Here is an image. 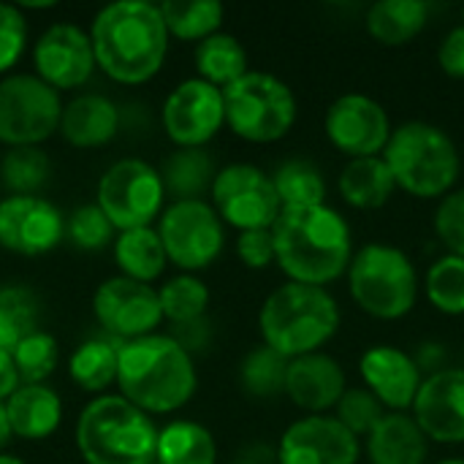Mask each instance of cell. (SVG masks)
<instances>
[{"mask_svg":"<svg viewBox=\"0 0 464 464\" xmlns=\"http://www.w3.org/2000/svg\"><path fill=\"white\" fill-rule=\"evenodd\" d=\"M158 464H215L218 446L207 427L196 421H171L158 432Z\"/></svg>","mask_w":464,"mask_h":464,"instance_id":"28","label":"cell"},{"mask_svg":"<svg viewBox=\"0 0 464 464\" xmlns=\"http://www.w3.org/2000/svg\"><path fill=\"white\" fill-rule=\"evenodd\" d=\"M163 198L166 188L160 171L139 158L117 160L101 177L95 193V204L117 231L147 228L160 215Z\"/></svg>","mask_w":464,"mask_h":464,"instance_id":"10","label":"cell"},{"mask_svg":"<svg viewBox=\"0 0 464 464\" xmlns=\"http://www.w3.org/2000/svg\"><path fill=\"white\" fill-rule=\"evenodd\" d=\"M98 68L120 84L150 82L169 52V30L160 5L117 0L103 5L90 27Z\"/></svg>","mask_w":464,"mask_h":464,"instance_id":"1","label":"cell"},{"mask_svg":"<svg viewBox=\"0 0 464 464\" xmlns=\"http://www.w3.org/2000/svg\"><path fill=\"white\" fill-rule=\"evenodd\" d=\"M237 253L245 266L250 269H264L275 261V237L272 228H256V231H242L237 239Z\"/></svg>","mask_w":464,"mask_h":464,"instance_id":"44","label":"cell"},{"mask_svg":"<svg viewBox=\"0 0 464 464\" xmlns=\"http://www.w3.org/2000/svg\"><path fill=\"white\" fill-rule=\"evenodd\" d=\"M152 464H158V462H152Z\"/></svg>","mask_w":464,"mask_h":464,"instance_id":"52","label":"cell"},{"mask_svg":"<svg viewBox=\"0 0 464 464\" xmlns=\"http://www.w3.org/2000/svg\"><path fill=\"white\" fill-rule=\"evenodd\" d=\"M196 68L198 79L226 90L247 73V52L234 35L215 33L196 46Z\"/></svg>","mask_w":464,"mask_h":464,"instance_id":"29","label":"cell"},{"mask_svg":"<svg viewBox=\"0 0 464 464\" xmlns=\"http://www.w3.org/2000/svg\"><path fill=\"white\" fill-rule=\"evenodd\" d=\"M212 201L220 220L242 231L272 228L283 212V201L266 171L253 163H231L215 174Z\"/></svg>","mask_w":464,"mask_h":464,"instance_id":"11","label":"cell"},{"mask_svg":"<svg viewBox=\"0 0 464 464\" xmlns=\"http://www.w3.org/2000/svg\"><path fill=\"white\" fill-rule=\"evenodd\" d=\"M11 438V424H8V413H5V402H0V449L8 443Z\"/></svg>","mask_w":464,"mask_h":464,"instance_id":"48","label":"cell"},{"mask_svg":"<svg viewBox=\"0 0 464 464\" xmlns=\"http://www.w3.org/2000/svg\"><path fill=\"white\" fill-rule=\"evenodd\" d=\"M329 141L353 158H372L386 150L392 139V122L386 109L370 95L348 92L337 98L326 111Z\"/></svg>","mask_w":464,"mask_h":464,"instance_id":"16","label":"cell"},{"mask_svg":"<svg viewBox=\"0 0 464 464\" xmlns=\"http://www.w3.org/2000/svg\"><path fill=\"white\" fill-rule=\"evenodd\" d=\"M0 464H24L22 459H16V457H8V454H0Z\"/></svg>","mask_w":464,"mask_h":464,"instance_id":"49","label":"cell"},{"mask_svg":"<svg viewBox=\"0 0 464 464\" xmlns=\"http://www.w3.org/2000/svg\"><path fill=\"white\" fill-rule=\"evenodd\" d=\"M33 65L35 76L57 92L82 87L98 65L90 33L71 22L46 27L33 46Z\"/></svg>","mask_w":464,"mask_h":464,"instance_id":"15","label":"cell"},{"mask_svg":"<svg viewBox=\"0 0 464 464\" xmlns=\"http://www.w3.org/2000/svg\"><path fill=\"white\" fill-rule=\"evenodd\" d=\"M120 130L117 106L98 92H84L63 106L60 133L71 147L92 150L109 144Z\"/></svg>","mask_w":464,"mask_h":464,"instance_id":"22","label":"cell"},{"mask_svg":"<svg viewBox=\"0 0 464 464\" xmlns=\"http://www.w3.org/2000/svg\"><path fill=\"white\" fill-rule=\"evenodd\" d=\"M264 345L285 359L318 353L340 326V307L326 288L285 283L272 291L258 315Z\"/></svg>","mask_w":464,"mask_h":464,"instance_id":"4","label":"cell"},{"mask_svg":"<svg viewBox=\"0 0 464 464\" xmlns=\"http://www.w3.org/2000/svg\"><path fill=\"white\" fill-rule=\"evenodd\" d=\"M63 103L57 90L33 73H14L0 82V141L11 150L38 147L60 130Z\"/></svg>","mask_w":464,"mask_h":464,"instance_id":"9","label":"cell"},{"mask_svg":"<svg viewBox=\"0 0 464 464\" xmlns=\"http://www.w3.org/2000/svg\"><path fill=\"white\" fill-rule=\"evenodd\" d=\"M367 457L372 464H424L427 435L416 419L405 413H386L367 435Z\"/></svg>","mask_w":464,"mask_h":464,"instance_id":"24","label":"cell"},{"mask_svg":"<svg viewBox=\"0 0 464 464\" xmlns=\"http://www.w3.org/2000/svg\"><path fill=\"white\" fill-rule=\"evenodd\" d=\"M427 296L446 315L464 313V258L443 256L427 272Z\"/></svg>","mask_w":464,"mask_h":464,"instance_id":"39","label":"cell"},{"mask_svg":"<svg viewBox=\"0 0 464 464\" xmlns=\"http://www.w3.org/2000/svg\"><path fill=\"white\" fill-rule=\"evenodd\" d=\"M160 117L166 136L179 150H201L226 122L223 90L204 79H188L169 92Z\"/></svg>","mask_w":464,"mask_h":464,"instance_id":"13","label":"cell"},{"mask_svg":"<svg viewBox=\"0 0 464 464\" xmlns=\"http://www.w3.org/2000/svg\"><path fill=\"white\" fill-rule=\"evenodd\" d=\"M114 261L122 272V277H130L136 283H152L163 275L169 256L160 242L158 228H130L120 231L114 239Z\"/></svg>","mask_w":464,"mask_h":464,"instance_id":"25","label":"cell"},{"mask_svg":"<svg viewBox=\"0 0 464 464\" xmlns=\"http://www.w3.org/2000/svg\"><path fill=\"white\" fill-rule=\"evenodd\" d=\"M359 438L332 416H307L285 430L277 464H356Z\"/></svg>","mask_w":464,"mask_h":464,"instance_id":"18","label":"cell"},{"mask_svg":"<svg viewBox=\"0 0 464 464\" xmlns=\"http://www.w3.org/2000/svg\"><path fill=\"white\" fill-rule=\"evenodd\" d=\"M226 122L247 141L269 144L283 139L296 120V98L291 87L264 71H247L223 90Z\"/></svg>","mask_w":464,"mask_h":464,"instance_id":"8","label":"cell"},{"mask_svg":"<svg viewBox=\"0 0 464 464\" xmlns=\"http://www.w3.org/2000/svg\"><path fill=\"white\" fill-rule=\"evenodd\" d=\"M92 310L98 324L125 343L150 337L163 321L158 291L147 283H136L122 275L98 285L92 296Z\"/></svg>","mask_w":464,"mask_h":464,"instance_id":"14","label":"cell"},{"mask_svg":"<svg viewBox=\"0 0 464 464\" xmlns=\"http://www.w3.org/2000/svg\"><path fill=\"white\" fill-rule=\"evenodd\" d=\"M160 14L169 35L182 41H204L218 33L223 22V5L218 0H166Z\"/></svg>","mask_w":464,"mask_h":464,"instance_id":"32","label":"cell"},{"mask_svg":"<svg viewBox=\"0 0 464 464\" xmlns=\"http://www.w3.org/2000/svg\"><path fill=\"white\" fill-rule=\"evenodd\" d=\"M440 65L449 76L464 79V24L454 27L440 44Z\"/></svg>","mask_w":464,"mask_h":464,"instance_id":"45","label":"cell"},{"mask_svg":"<svg viewBox=\"0 0 464 464\" xmlns=\"http://www.w3.org/2000/svg\"><path fill=\"white\" fill-rule=\"evenodd\" d=\"M275 261L291 283L318 285L337 280L353 261V239L345 218L326 207H283L272 226Z\"/></svg>","mask_w":464,"mask_h":464,"instance_id":"2","label":"cell"},{"mask_svg":"<svg viewBox=\"0 0 464 464\" xmlns=\"http://www.w3.org/2000/svg\"><path fill=\"white\" fill-rule=\"evenodd\" d=\"M27 22L19 5L0 3V73H5L24 52Z\"/></svg>","mask_w":464,"mask_h":464,"instance_id":"43","label":"cell"},{"mask_svg":"<svg viewBox=\"0 0 464 464\" xmlns=\"http://www.w3.org/2000/svg\"><path fill=\"white\" fill-rule=\"evenodd\" d=\"M359 370L378 402L392 408L394 413L413 408L424 383L419 362L394 345H375L364 351Z\"/></svg>","mask_w":464,"mask_h":464,"instance_id":"20","label":"cell"},{"mask_svg":"<svg viewBox=\"0 0 464 464\" xmlns=\"http://www.w3.org/2000/svg\"><path fill=\"white\" fill-rule=\"evenodd\" d=\"M11 359H14L16 375L24 386H41L54 372L57 362H60V348L52 334L38 329L11 351Z\"/></svg>","mask_w":464,"mask_h":464,"instance_id":"38","label":"cell"},{"mask_svg":"<svg viewBox=\"0 0 464 464\" xmlns=\"http://www.w3.org/2000/svg\"><path fill=\"white\" fill-rule=\"evenodd\" d=\"M435 231L451 256L464 258V190L449 193L435 212Z\"/></svg>","mask_w":464,"mask_h":464,"instance_id":"42","label":"cell"},{"mask_svg":"<svg viewBox=\"0 0 464 464\" xmlns=\"http://www.w3.org/2000/svg\"><path fill=\"white\" fill-rule=\"evenodd\" d=\"M158 296H160L163 318H169L174 326L204 318L207 304H209V288H207L198 277H193V275L171 277V280L158 291Z\"/></svg>","mask_w":464,"mask_h":464,"instance_id":"37","label":"cell"},{"mask_svg":"<svg viewBox=\"0 0 464 464\" xmlns=\"http://www.w3.org/2000/svg\"><path fill=\"white\" fill-rule=\"evenodd\" d=\"M430 16V5L421 0H381L367 11V30L386 46H400L416 38Z\"/></svg>","mask_w":464,"mask_h":464,"instance_id":"27","label":"cell"},{"mask_svg":"<svg viewBox=\"0 0 464 464\" xmlns=\"http://www.w3.org/2000/svg\"><path fill=\"white\" fill-rule=\"evenodd\" d=\"M413 419L430 440L464 443V370H438L413 402Z\"/></svg>","mask_w":464,"mask_h":464,"instance_id":"19","label":"cell"},{"mask_svg":"<svg viewBox=\"0 0 464 464\" xmlns=\"http://www.w3.org/2000/svg\"><path fill=\"white\" fill-rule=\"evenodd\" d=\"M234 464H242V462H234Z\"/></svg>","mask_w":464,"mask_h":464,"instance_id":"51","label":"cell"},{"mask_svg":"<svg viewBox=\"0 0 464 464\" xmlns=\"http://www.w3.org/2000/svg\"><path fill=\"white\" fill-rule=\"evenodd\" d=\"M65 220L41 196H8L0 201V245L19 256H44L60 245Z\"/></svg>","mask_w":464,"mask_h":464,"instance_id":"17","label":"cell"},{"mask_svg":"<svg viewBox=\"0 0 464 464\" xmlns=\"http://www.w3.org/2000/svg\"><path fill=\"white\" fill-rule=\"evenodd\" d=\"M275 190L283 207H313L326 204V179L321 169L304 158H291L272 174Z\"/></svg>","mask_w":464,"mask_h":464,"instance_id":"33","label":"cell"},{"mask_svg":"<svg viewBox=\"0 0 464 464\" xmlns=\"http://www.w3.org/2000/svg\"><path fill=\"white\" fill-rule=\"evenodd\" d=\"M383 416V405L370 389H345L343 400L337 402V421L356 438L370 435Z\"/></svg>","mask_w":464,"mask_h":464,"instance_id":"41","label":"cell"},{"mask_svg":"<svg viewBox=\"0 0 464 464\" xmlns=\"http://www.w3.org/2000/svg\"><path fill=\"white\" fill-rule=\"evenodd\" d=\"M348 283L356 304L381 321L408 315L419 296L413 261L392 245H364L348 266Z\"/></svg>","mask_w":464,"mask_h":464,"instance_id":"7","label":"cell"},{"mask_svg":"<svg viewBox=\"0 0 464 464\" xmlns=\"http://www.w3.org/2000/svg\"><path fill=\"white\" fill-rule=\"evenodd\" d=\"M397 185L419 198L449 196L454 188L462 160L451 136L430 122L413 120L392 130V139L383 150Z\"/></svg>","mask_w":464,"mask_h":464,"instance_id":"6","label":"cell"},{"mask_svg":"<svg viewBox=\"0 0 464 464\" xmlns=\"http://www.w3.org/2000/svg\"><path fill=\"white\" fill-rule=\"evenodd\" d=\"M196 386L193 356L174 337L150 334L120 345V397L147 416L185 408L196 394Z\"/></svg>","mask_w":464,"mask_h":464,"instance_id":"3","label":"cell"},{"mask_svg":"<svg viewBox=\"0 0 464 464\" xmlns=\"http://www.w3.org/2000/svg\"><path fill=\"white\" fill-rule=\"evenodd\" d=\"M160 242L171 264L185 272L209 266L223 250V220L207 201H174L160 215Z\"/></svg>","mask_w":464,"mask_h":464,"instance_id":"12","label":"cell"},{"mask_svg":"<svg viewBox=\"0 0 464 464\" xmlns=\"http://www.w3.org/2000/svg\"><path fill=\"white\" fill-rule=\"evenodd\" d=\"M285 394L291 397L294 405L318 416L343 400L345 372H343L340 362L326 353H307V356L291 359L288 378H285Z\"/></svg>","mask_w":464,"mask_h":464,"instance_id":"21","label":"cell"},{"mask_svg":"<svg viewBox=\"0 0 464 464\" xmlns=\"http://www.w3.org/2000/svg\"><path fill=\"white\" fill-rule=\"evenodd\" d=\"M76 449L84 464H152L158 430L152 419L120 394L87 402L76 419Z\"/></svg>","mask_w":464,"mask_h":464,"instance_id":"5","label":"cell"},{"mask_svg":"<svg viewBox=\"0 0 464 464\" xmlns=\"http://www.w3.org/2000/svg\"><path fill=\"white\" fill-rule=\"evenodd\" d=\"M397 179L381 155L353 158L340 174V193L356 209H378L394 193Z\"/></svg>","mask_w":464,"mask_h":464,"instance_id":"26","label":"cell"},{"mask_svg":"<svg viewBox=\"0 0 464 464\" xmlns=\"http://www.w3.org/2000/svg\"><path fill=\"white\" fill-rule=\"evenodd\" d=\"M49 171H52V163L46 152H41L38 147L8 150L0 163L3 185L14 196H35V190L44 188V182L49 179Z\"/></svg>","mask_w":464,"mask_h":464,"instance_id":"36","label":"cell"},{"mask_svg":"<svg viewBox=\"0 0 464 464\" xmlns=\"http://www.w3.org/2000/svg\"><path fill=\"white\" fill-rule=\"evenodd\" d=\"M120 345L109 340H87L68 359L71 381L84 392H103L117 383Z\"/></svg>","mask_w":464,"mask_h":464,"instance_id":"31","label":"cell"},{"mask_svg":"<svg viewBox=\"0 0 464 464\" xmlns=\"http://www.w3.org/2000/svg\"><path fill=\"white\" fill-rule=\"evenodd\" d=\"M5 413L11 424V435L22 440H44L57 432L63 419V402L60 397L41 386H19L5 400Z\"/></svg>","mask_w":464,"mask_h":464,"instance_id":"23","label":"cell"},{"mask_svg":"<svg viewBox=\"0 0 464 464\" xmlns=\"http://www.w3.org/2000/svg\"><path fill=\"white\" fill-rule=\"evenodd\" d=\"M163 188L177 201H196L204 190H212L215 166L204 150H177L163 163Z\"/></svg>","mask_w":464,"mask_h":464,"instance_id":"30","label":"cell"},{"mask_svg":"<svg viewBox=\"0 0 464 464\" xmlns=\"http://www.w3.org/2000/svg\"><path fill=\"white\" fill-rule=\"evenodd\" d=\"M38 332V299L22 285L0 288V348L14 351L24 337Z\"/></svg>","mask_w":464,"mask_h":464,"instance_id":"34","label":"cell"},{"mask_svg":"<svg viewBox=\"0 0 464 464\" xmlns=\"http://www.w3.org/2000/svg\"><path fill=\"white\" fill-rule=\"evenodd\" d=\"M288 364L291 359H285L283 353H277L269 345H258L253 348L239 367V381L242 389L258 400H269L277 397L280 392H285V378H288Z\"/></svg>","mask_w":464,"mask_h":464,"instance_id":"35","label":"cell"},{"mask_svg":"<svg viewBox=\"0 0 464 464\" xmlns=\"http://www.w3.org/2000/svg\"><path fill=\"white\" fill-rule=\"evenodd\" d=\"M190 356L196 351H204L212 340V324L207 318H198V321H190V324H179L174 326V334H171Z\"/></svg>","mask_w":464,"mask_h":464,"instance_id":"46","label":"cell"},{"mask_svg":"<svg viewBox=\"0 0 464 464\" xmlns=\"http://www.w3.org/2000/svg\"><path fill=\"white\" fill-rule=\"evenodd\" d=\"M65 234L79 250H101L111 242L114 226L98 204H84L76 207L65 220Z\"/></svg>","mask_w":464,"mask_h":464,"instance_id":"40","label":"cell"},{"mask_svg":"<svg viewBox=\"0 0 464 464\" xmlns=\"http://www.w3.org/2000/svg\"><path fill=\"white\" fill-rule=\"evenodd\" d=\"M438 464H464V459H443V462Z\"/></svg>","mask_w":464,"mask_h":464,"instance_id":"50","label":"cell"},{"mask_svg":"<svg viewBox=\"0 0 464 464\" xmlns=\"http://www.w3.org/2000/svg\"><path fill=\"white\" fill-rule=\"evenodd\" d=\"M16 389H19V375H16L14 359L8 351L0 348V402H5Z\"/></svg>","mask_w":464,"mask_h":464,"instance_id":"47","label":"cell"}]
</instances>
